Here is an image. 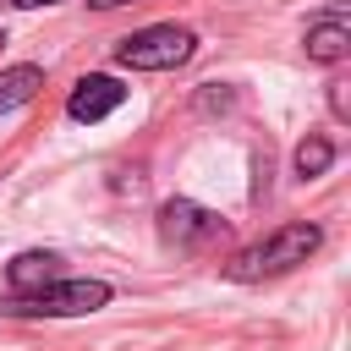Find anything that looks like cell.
Returning <instances> with one entry per match:
<instances>
[{"label": "cell", "mask_w": 351, "mask_h": 351, "mask_svg": "<svg viewBox=\"0 0 351 351\" xmlns=\"http://www.w3.org/2000/svg\"><path fill=\"white\" fill-rule=\"evenodd\" d=\"M318 247H324V230H318L313 219H296V225H280V230H269L263 241L241 247V252L225 263V274H230V280H274V274L307 263Z\"/></svg>", "instance_id": "1"}, {"label": "cell", "mask_w": 351, "mask_h": 351, "mask_svg": "<svg viewBox=\"0 0 351 351\" xmlns=\"http://www.w3.org/2000/svg\"><path fill=\"white\" fill-rule=\"evenodd\" d=\"M110 302V285L104 280H49L27 296H11L0 302L5 313H27V318H77V313H99Z\"/></svg>", "instance_id": "2"}, {"label": "cell", "mask_w": 351, "mask_h": 351, "mask_svg": "<svg viewBox=\"0 0 351 351\" xmlns=\"http://www.w3.org/2000/svg\"><path fill=\"white\" fill-rule=\"evenodd\" d=\"M192 49H197L192 27H176V22H154V27L132 33V38H121L115 60H121L126 71H170V66L192 60Z\"/></svg>", "instance_id": "3"}, {"label": "cell", "mask_w": 351, "mask_h": 351, "mask_svg": "<svg viewBox=\"0 0 351 351\" xmlns=\"http://www.w3.org/2000/svg\"><path fill=\"white\" fill-rule=\"evenodd\" d=\"M159 236H165L170 247H181V252H197V247H214V241L225 236V219H219L214 208L192 203V197H170V203L159 208Z\"/></svg>", "instance_id": "4"}, {"label": "cell", "mask_w": 351, "mask_h": 351, "mask_svg": "<svg viewBox=\"0 0 351 351\" xmlns=\"http://www.w3.org/2000/svg\"><path fill=\"white\" fill-rule=\"evenodd\" d=\"M121 99H126V88L115 82V77H82L77 88H71V99H66V115L71 121H104L110 110H121Z\"/></svg>", "instance_id": "5"}, {"label": "cell", "mask_w": 351, "mask_h": 351, "mask_svg": "<svg viewBox=\"0 0 351 351\" xmlns=\"http://www.w3.org/2000/svg\"><path fill=\"white\" fill-rule=\"evenodd\" d=\"M307 55H313V60H324V66H335V60H346V55H351L346 5H335L329 16H318V22L307 27Z\"/></svg>", "instance_id": "6"}, {"label": "cell", "mask_w": 351, "mask_h": 351, "mask_svg": "<svg viewBox=\"0 0 351 351\" xmlns=\"http://www.w3.org/2000/svg\"><path fill=\"white\" fill-rule=\"evenodd\" d=\"M5 280H11L16 296H27V291L60 280V258H55V252H16V258L5 263Z\"/></svg>", "instance_id": "7"}, {"label": "cell", "mask_w": 351, "mask_h": 351, "mask_svg": "<svg viewBox=\"0 0 351 351\" xmlns=\"http://www.w3.org/2000/svg\"><path fill=\"white\" fill-rule=\"evenodd\" d=\"M38 88H44V71H38V66H11V71H0V115L16 110V104H27Z\"/></svg>", "instance_id": "8"}, {"label": "cell", "mask_w": 351, "mask_h": 351, "mask_svg": "<svg viewBox=\"0 0 351 351\" xmlns=\"http://www.w3.org/2000/svg\"><path fill=\"white\" fill-rule=\"evenodd\" d=\"M329 159H335L329 137H307V143L296 148V176H324V170H329Z\"/></svg>", "instance_id": "9"}, {"label": "cell", "mask_w": 351, "mask_h": 351, "mask_svg": "<svg viewBox=\"0 0 351 351\" xmlns=\"http://www.w3.org/2000/svg\"><path fill=\"white\" fill-rule=\"evenodd\" d=\"M88 5H99V11H115V5H132V0H88Z\"/></svg>", "instance_id": "10"}, {"label": "cell", "mask_w": 351, "mask_h": 351, "mask_svg": "<svg viewBox=\"0 0 351 351\" xmlns=\"http://www.w3.org/2000/svg\"><path fill=\"white\" fill-rule=\"evenodd\" d=\"M11 5H22V11H38V5H55V0H11Z\"/></svg>", "instance_id": "11"}]
</instances>
